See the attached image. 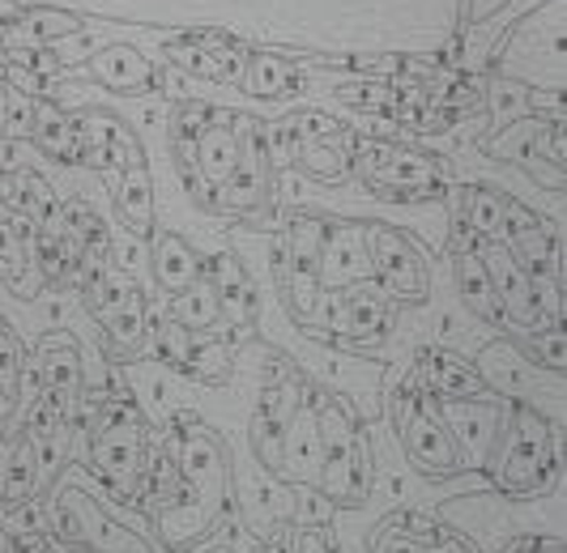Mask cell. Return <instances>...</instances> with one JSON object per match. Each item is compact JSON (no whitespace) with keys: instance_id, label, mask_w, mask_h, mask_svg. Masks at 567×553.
Wrapping results in <instances>:
<instances>
[{"instance_id":"60d3db41","label":"cell","mask_w":567,"mask_h":553,"mask_svg":"<svg viewBox=\"0 0 567 553\" xmlns=\"http://www.w3.org/2000/svg\"><path fill=\"white\" fill-rule=\"evenodd\" d=\"M341 98L346 103H354L359 111H384L393 107V94H389V85L371 82V85H346L341 90Z\"/></svg>"},{"instance_id":"e0dca14e","label":"cell","mask_w":567,"mask_h":553,"mask_svg":"<svg viewBox=\"0 0 567 553\" xmlns=\"http://www.w3.org/2000/svg\"><path fill=\"white\" fill-rule=\"evenodd\" d=\"M39 490V469H34V447H30V435L18 430L13 439H4V451H0V511L13 515L18 507H27Z\"/></svg>"},{"instance_id":"6da1fadb","label":"cell","mask_w":567,"mask_h":553,"mask_svg":"<svg viewBox=\"0 0 567 553\" xmlns=\"http://www.w3.org/2000/svg\"><path fill=\"white\" fill-rule=\"evenodd\" d=\"M175 469H179V494L171 507L158 511V536L163 545L179 550L209 536L218 520L227 515L230 486H227V451L223 439L205 426H188L179 439L171 442Z\"/></svg>"},{"instance_id":"44dd1931","label":"cell","mask_w":567,"mask_h":553,"mask_svg":"<svg viewBox=\"0 0 567 553\" xmlns=\"http://www.w3.org/2000/svg\"><path fill=\"white\" fill-rule=\"evenodd\" d=\"M90 73L107 85V90H120V94H137L145 85H154V69L128 43H115V48L94 55L90 60Z\"/></svg>"},{"instance_id":"bcb514c9","label":"cell","mask_w":567,"mask_h":553,"mask_svg":"<svg viewBox=\"0 0 567 553\" xmlns=\"http://www.w3.org/2000/svg\"><path fill=\"white\" fill-rule=\"evenodd\" d=\"M295 553H333V541L324 536V528H303L295 541Z\"/></svg>"},{"instance_id":"5bb4252c","label":"cell","mask_w":567,"mask_h":553,"mask_svg":"<svg viewBox=\"0 0 567 553\" xmlns=\"http://www.w3.org/2000/svg\"><path fill=\"white\" fill-rule=\"evenodd\" d=\"M371 260L363 248V230H333L324 234V248H320V290H341V285H354V281H368Z\"/></svg>"},{"instance_id":"2e32d148","label":"cell","mask_w":567,"mask_h":553,"mask_svg":"<svg viewBox=\"0 0 567 553\" xmlns=\"http://www.w3.org/2000/svg\"><path fill=\"white\" fill-rule=\"evenodd\" d=\"M419 384L426 392H440L449 400H474L483 396V375L465 358H456L449 349H423L419 354Z\"/></svg>"},{"instance_id":"4fadbf2b","label":"cell","mask_w":567,"mask_h":553,"mask_svg":"<svg viewBox=\"0 0 567 553\" xmlns=\"http://www.w3.org/2000/svg\"><path fill=\"white\" fill-rule=\"evenodd\" d=\"M193 170H197V179L214 192V200H218V188L239 170V137L227 128V119L214 115L197 133V140H193ZM214 209H218V205H214Z\"/></svg>"},{"instance_id":"30bf717a","label":"cell","mask_w":567,"mask_h":553,"mask_svg":"<svg viewBox=\"0 0 567 553\" xmlns=\"http://www.w3.org/2000/svg\"><path fill=\"white\" fill-rule=\"evenodd\" d=\"M299 409V392L286 379H269V387L260 392L252 414V447L256 460L269 472H282V439L290 430V417Z\"/></svg>"},{"instance_id":"d4e9b609","label":"cell","mask_w":567,"mask_h":553,"mask_svg":"<svg viewBox=\"0 0 567 553\" xmlns=\"http://www.w3.org/2000/svg\"><path fill=\"white\" fill-rule=\"evenodd\" d=\"M154 276H158V285L167 290V294H179L184 285H193L200 276V255L193 251L188 239H179V234H158L154 239Z\"/></svg>"},{"instance_id":"9c48e42d","label":"cell","mask_w":567,"mask_h":553,"mask_svg":"<svg viewBox=\"0 0 567 553\" xmlns=\"http://www.w3.org/2000/svg\"><path fill=\"white\" fill-rule=\"evenodd\" d=\"M478 251H483V264H486V273H491V285H495L499 315H508L516 328H542L546 315H542V306H538V285H534V276L512 260L504 243H499V248L491 243V248H478ZM546 328H550V324H546Z\"/></svg>"},{"instance_id":"8992f818","label":"cell","mask_w":567,"mask_h":553,"mask_svg":"<svg viewBox=\"0 0 567 553\" xmlns=\"http://www.w3.org/2000/svg\"><path fill=\"white\" fill-rule=\"evenodd\" d=\"M363 248H368L371 273L380 276L393 294L410 299V303H423L426 294H431V273H426L423 255L414 251V243L401 230L368 226L363 230Z\"/></svg>"},{"instance_id":"7bdbcfd3","label":"cell","mask_w":567,"mask_h":553,"mask_svg":"<svg viewBox=\"0 0 567 553\" xmlns=\"http://www.w3.org/2000/svg\"><path fill=\"white\" fill-rule=\"evenodd\" d=\"M534 358L550 371H564V328H546L534 336Z\"/></svg>"},{"instance_id":"277c9868","label":"cell","mask_w":567,"mask_h":553,"mask_svg":"<svg viewBox=\"0 0 567 553\" xmlns=\"http://www.w3.org/2000/svg\"><path fill=\"white\" fill-rule=\"evenodd\" d=\"M398 421H401V447H405V456H410L414 469L426 472V477H453V472H461V451H456L444 417L435 414V405L426 400L423 384H414L410 400L401 405Z\"/></svg>"},{"instance_id":"d590c367","label":"cell","mask_w":567,"mask_h":553,"mask_svg":"<svg viewBox=\"0 0 567 553\" xmlns=\"http://www.w3.org/2000/svg\"><path fill=\"white\" fill-rule=\"evenodd\" d=\"M18 188H22V213L27 218H48L56 205V192H52V184L43 179V175H34V170H18Z\"/></svg>"},{"instance_id":"b9f144b4","label":"cell","mask_w":567,"mask_h":553,"mask_svg":"<svg viewBox=\"0 0 567 553\" xmlns=\"http://www.w3.org/2000/svg\"><path fill=\"white\" fill-rule=\"evenodd\" d=\"M295 133H299V140H324L329 145L333 137H341V124L329 119V115H320V111H308V115H299Z\"/></svg>"},{"instance_id":"7dc6e473","label":"cell","mask_w":567,"mask_h":553,"mask_svg":"<svg viewBox=\"0 0 567 553\" xmlns=\"http://www.w3.org/2000/svg\"><path fill=\"white\" fill-rule=\"evenodd\" d=\"M512 553H525V550H512ZM529 553H564V541H538Z\"/></svg>"},{"instance_id":"74e56055","label":"cell","mask_w":567,"mask_h":553,"mask_svg":"<svg viewBox=\"0 0 567 553\" xmlns=\"http://www.w3.org/2000/svg\"><path fill=\"white\" fill-rule=\"evenodd\" d=\"M154 354L158 358H167L171 366H179V371H188V362H193V345H188V332L179 328L175 320H167L158 336H154Z\"/></svg>"},{"instance_id":"ab89813d","label":"cell","mask_w":567,"mask_h":553,"mask_svg":"<svg viewBox=\"0 0 567 553\" xmlns=\"http://www.w3.org/2000/svg\"><path fill=\"white\" fill-rule=\"evenodd\" d=\"M22 251H27V243L18 239V230L9 226V218H0V273H4L9 285L22 276Z\"/></svg>"},{"instance_id":"4dcf8cb0","label":"cell","mask_w":567,"mask_h":553,"mask_svg":"<svg viewBox=\"0 0 567 553\" xmlns=\"http://www.w3.org/2000/svg\"><path fill=\"white\" fill-rule=\"evenodd\" d=\"M18 371H22V345L13 328L0 320V414L4 417L18 409Z\"/></svg>"},{"instance_id":"4316f807","label":"cell","mask_w":567,"mask_h":553,"mask_svg":"<svg viewBox=\"0 0 567 553\" xmlns=\"http://www.w3.org/2000/svg\"><path fill=\"white\" fill-rule=\"evenodd\" d=\"M214 290H218V306L223 311H230L235 320H256V290L252 281H248V273H244V264L230 255V251H223L218 260H214Z\"/></svg>"},{"instance_id":"c3c4849f","label":"cell","mask_w":567,"mask_h":553,"mask_svg":"<svg viewBox=\"0 0 567 553\" xmlns=\"http://www.w3.org/2000/svg\"><path fill=\"white\" fill-rule=\"evenodd\" d=\"M4 107H9V82H0V124H4Z\"/></svg>"},{"instance_id":"8d00e7d4","label":"cell","mask_w":567,"mask_h":553,"mask_svg":"<svg viewBox=\"0 0 567 553\" xmlns=\"http://www.w3.org/2000/svg\"><path fill=\"white\" fill-rule=\"evenodd\" d=\"M0 133H4L9 140L30 137V133H34V98L22 94V90H13V85H9V107H4Z\"/></svg>"},{"instance_id":"836d02e7","label":"cell","mask_w":567,"mask_h":553,"mask_svg":"<svg viewBox=\"0 0 567 553\" xmlns=\"http://www.w3.org/2000/svg\"><path fill=\"white\" fill-rule=\"evenodd\" d=\"M389 328V306L380 299H350L346 315H341V332L354 336V341H368Z\"/></svg>"},{"instance_id":"ffe728a7","label":"cell","mask_w":567,"mask_h":553,"mask_svg":"<svg viewBox=\"0 0 567 553\" xmlns=\"http://www.w3.org/2000/svg\"><path fill=\"white\" fill-rule=\"evenodd\" d=\"M483 243H461L453 251V269H456V290H461V303L470 306L474 315L483 320H499V303H495V285L483 264Z\"/></svg>"},{"instance_id":"7a4b0ae2","label":"cell","mask_w":567,"mask_h":553,"mask_svg":"<svg viewBox=\"0 0 567 553\" xmlns=\"http://www.w3.org/2000/svg\"><path fill=\"white\" fill-rule=\"evenodd\" d=\"M555 469H564V451L555 447L550 421L534 409H516L504 451L495 460V486L512 498L546 494L555 486Z\"/></svg>"},{"instance_id":"816d5d0a","label":"cell","mask_w":567,"mask_h":553,"mask_svg":"<svg viewBox=\"0 0 567 553\" xmlns=\"http://www.w3.org/2000/svg\"><path fill=\"white\" fill-rule=\"evenodd\" d=\"M4 550H9V545H4V541H0V553H4Z\"/></svg>"},{"instance_id":"83f0119b","label":"cell","mask_w":567,"mask_h":553,"mask_svg":"<svg viewBox=\"0 0 567 553\" xmlns=\"http://www.w3.org/2000/svg\"><path fill=\"white\" fill-rule=\"evenodd\" d=\"M218 290L209 276H197L193 285H184L179 294H171V320L184 332H205L218 324Z\"/></svg>"},{"instance_id":"f35d334b","label":"cell","mask_w":567,"mask_h":553,"mask_svg":"<svg viewBox=\"0 0 567 553\" xmlns=\"http://www.w3.org/2000/svg\"><path fill=\"white\" fill-rule=\"evenodd\" d=\"M167 55H171V64H175V69H184V73H193V77H214V82H218L214 60L200 52L197 43H175V39H171Z\"/></svg>"},{"instance_id":"f546056e","label":"cell","mask_w":567,"mask_h":553,"mask_svg":"<svg viewBox=\"0 0 567 553\" xmlns=\"http://www.w3.org/2000/svg\"><path fill=\"white\" fill-rule=\"evenodd\" d=\"M465 226L478 239L504 243V196H495L491 188H465Z\"/></svg>"},{"instance_id":"ac0fdd59","label":"cell","mask_w":567,"mask_h":553,"mask_svg":"<svg viewBox=\"0 0 567 553\" xmlns=\"http://www.w3.org/2000/svg\"><path fill=\"white\" fill-rule=\"evenodd\" d=\"M82 27L73 13L60 9H18V18H9L0 27V43L9 52H30V48H48L52 39H64Z\"/></svg>"},{"instance_id":"cb8c5ba5","label":"cell","mask_w":567,"mask_h":553,"mask_svg":"<svg viewBox=\"0 0 567 553\" xmlns=\"http://www.w3.org/2000/svg\"><path fill=\"white\" fill-rule=\"evenodd\" d=\"M504 248H508V255L529 276H550V281L564 285V248H559L542 226H529V230L512 234Z\"/></svg>"},{"instance_id":"d6a6232c","label":"cell","mask_w":567,"mask_h":553,"mask_svg":"<svg viewBox=\"0 0 567 553\" xmlns=\"http://www.w3.org/2000/svg\"><path fill=\"white\" fill-rule=\"evenodd\" d=\"M295 163H299V170H308L312 179H324V184H341L346 179V158L333 145H324V140H299Z\"/></svg>"},{"instance_id":"52a82bcc","label":"cell","mask_w":567,"mask_h":553,"mask_svg":"<svg viewBox=\"0 0 567 553\" xmlns=\"http://www.w3.org/2000/svg\"><path fill=\"white\" fill-rule=\"evenodd\" d=\"M324 221L308 218V213H299V218L290 221V230H286L282 239V260H286V273H282V290L290 294V306H295V315H308L320 299V248H324Z\"/></svg>"},{"instance_id":"484cf974","label":"cell","mask_w":567,"mask_h":553,"mask_svg":"<svg viewBox=\"0 0 567 553\" xmlns=\"http://www.w3.org/2000/svg\"><path fill=\"white\" fill-rule=\"evenodd\" d=\"M30 140L39 149H48L60 163H82V145H78V133H73V115H64L56 103L48 98H34V133Z\"/></svg>"},{"instance_id":"f907efd6","label":"cell","mask_w":567,"mask_h":553,"mask_svg":"<svg viewBox=\"0 0 567 553\" xmlns=\"http://www.w3.org/2000/svg\"><path fill=\"white\" fill-rule=\"evenodd\" d=\"M0 451H4V421H0Z\"/></svg>"},{"instance_id":"681fc988","label":"cell","mask_w":567,"mask_h":553,"mask_svg":"<svg viewBox=\"0 0 567 553\" xmlns=\"http://www.w3.org/2000/svg\"><path fill=\"white\" fill-rule=\"evenodd\" d=\"M4 73H9V60H4V55H0V82H4Z\"/></svg>"},{"instance_id":"f1b7e54d","label":"cell","mask_w":567,"mask_h":553,"mask_svg":"<svg viewBox=\"0 0 567 553\" xmlns=\"http://www.w3.org/2000/svg\"><path fill=\"white\" fill-rule=\"evenodd\" d=\"M239 82L244 90L252 94V98H282L295 90V69L286 64L282 55L274 52H256L244 60V73H239Z\"/></svg>"},{"instance_id":"3957f363","label":"cell","mask_w":567,"mask_h":553,"mask_svg":"<svg viewBox=\"0 0 567 553\" xmlns=\"http://www.w3.org/2000/svg\"><path fill=\"white\" fill-rule=\"evenodd\" d=\"M316 430H320V494L333 507H359L368 498V442L350 426V417L338 405L316 409Z\"/></svg>"},{"instance_id":"f6af8a7d","label":"cell","mask_w":567,"mask_h":553,"mask_svg":"<svg viewBox=\"0 0 567 553\" xmlns=\"http://www.w3.org/2000/svg\"><path fill=\"white\" fill-rule=\"evenodd\" d=\"M269 137H274V163H278V166L295 163V149H299V145H295V140H299L295 124H278Z\"/></svg>"},{"instance_id":"ba28073f","label":"cell","mask_w":567,"mask_h":553,"mask_svg":"<svg viewBox=\"0 0 567 553\" xmlns=\"http://www.w3.org/2000/svg\"><path fill=\"white\" fill-rule=\"evenodd\" d=\"M142 417L133 405H124V409H112L107 421H103V430H99V439L90 447V465L99 477H107L115 481L120 490H128L137 477H142V465H145V447H142Z\"/></svg>"},{"instance_id":"9a60e30c","label":"cell","mask_w":567,"mask_h":553,"mask_svg":"<svg viewBox=\"0 0 567 553\" xmlns=\"http://www.w3.org/2000/svg\"><path fill=\"white\" fill-rule=\"evenodd\" d=\"M103 328H107V349L115 358H133L145 345V299L137 285H124L112 303L99 311Z\"/></svg>"},{"instance_id":"d6986e66","label":"cell","mask_w":567,"mask_h":553,"mask_svg":"<svg viewBox=\"0 0 567 553\" xmlns=\"http://www.w3.org/2000/svg\"><path fill=\"white\" fill-rule=\"evenodd\" d=\"M320 430H316V409H295L290 430L282 439V472L299 486H316L320 481Z\"/></svg>"},{"instance_id":"ee69618b","label":"cell","mask_w":567,"mask_h":553,"mask_svg":"<svg viewBox=\"0 0 567 553\" xmlns=\"http://www.w3.org/2000/svg\"><path fill=\"white\" fill-rule=\"evenodd\" d=\"M324 511H329V498H320L316 486H303V494H299V520L308 528L324 524Z\"/></svg>"},{"instance_id":"e575fe53","label":"cell","mask_w":567,"mask_h":553,"mask_svg":"<svg viewBox=\"0 0 567 553\" xmlns=\"http://www.w3.org/2000/svg\"><path fill=\"white\" fill-rule=\"evenodd\" d=\"M209 119H214V107H209V103H197V98L175 103V145H179V163H184V158L193 163V140H197V133Z\"/></svg>"},{"instance_id":"8fae6325","label":"cell","mask_w":567,"mask_h":553,"mask_svg":"<svg viewBox=\"0 0 567 553\" xmlns=\"http://www.w3.org/2000/svg\"><path fill=\"white\" fill-rule=\"evenodd\" d=\"M363 175L389 192H426L440 184V163L401 145H371L363 158Z\"/></svg>"},{"instance_id":"1f68e13d","label":"cell","mask_w":567,"mask_h":553,"mask_svg":"<svg viewBox=\"0 0 567 553\" xmlns=\"http://www.w3.org/2000/svg\"><path fill=\"white\" fill-rule=\"evenodd\" d=\"M529 111V90L508 77L491 82V133H504L512 119H520Z\"/></svg>"},{"instance_id":"5b68a950","label":"cell","mask_w":567,"mask_h":553,"mask_svg":"<svg viewBox=\"0 0 567 553\" xmlns=\"http://www.w3.org/2000/svg\"><path fill=\"white\" fill-rule=\"evenodd\" d=\"M56 524L64 541L82 545L90 553H154L150 541L137 536L133 528L115 524L112 515H103V507L85 494L82 486H64L56 498Z\"/></svg>"},{"instance_id":"7c38bea8","label":"cell","mask_w":567,"mask_h":553,"mask_svg":"<svg viewBox=\"0 0 567 553\" xmlns=\"http://www.w3.org/2000/svg\"><path fill=\"white\" fill-rule=\"evenodd\" d=\"M449 435H453L456 451H461V469H486L491 465V447H495V435H499V414L486 409V405H474V400H453V409L444 417Z\"/></svg>"},{"instance_id":"603a6c76","label":"cell","mask_w":567,"mask_h":553,"mask_svg":"<svg viewBox=\"0 0 567 553\" xmlns=\"http://www.w3.org/2000/svg\"><path fill=\"white\" fill-rule=\"evenodd\" d=\"M115 209H120V218L133 234H150V226H154V184H150V166L145 163L120 170Z\"/></svg>"},{"instance_id":"7402d4cb","label":"cell","mask_w":567,"mask_h":553,"mask_svg":"<svg viewBox=\"0 0 567 553\" xmlns=\"http://www.w3.org/2000/svg\"><path fill=\"white\" fill-rule=\"evenodd\" d=\"M39 384H43V392H56V396H69V392L82 387V354H78L73 336H43Z\"/></svg>"}]
</instances>
